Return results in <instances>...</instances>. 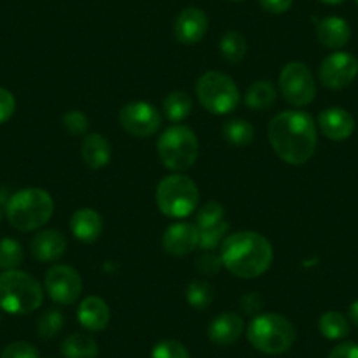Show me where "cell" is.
I'll return each instance as SVG.
<instances>
[{"label": "cell", "instance_id": "6da1fadb", "mask_svg": "<svg viewBox=\"0 0 358 358\" xmlns=\"http://www.w3.org/2000/svg\"><path fill=\"white\" fill-rule=\"evenodd\" d=\"M268 141L274 153L290 165H302L318 144L316 123L304 111H283L268 123Z\"/></svg>", "mask_w": 358, "mask_h": 358}, {"label": "cell", "instance_id": "7a4b0ae2", "mask_svg": "<svg viewBox=\"0 0 358 358\" xmlns=\"http://www.w3.org/2000/svg\"><path fill=\"white\" fill-rule=\"evenodd\" d=\"M222 264L227 271L241 280H253L271 267L274 251L271 243L262 234L253 230H241V232L227 236L222 244Z\"/></svg>", "mask_w": 358, "mask_h": 358}, {"label": "cell", "instance_id": "3957f363", "mask_svg": "<svg viewBox=\"0 0 358 358\" xmlns=\"http://www.w3.org/2000/svg\"><path fill=\"white\" fill-rule=\"evenodd\" d=\"M55 211L51 195L43 188H25L13 195L6 204V216L13 229L32 232L50 222Z\"/></svg>", "mask_w": 358, "mask_h": 358}, {"label": "cell", "instance_id": "277c9868", "mask_svg": "<svg viewBox=\"0 0 358 358\" xmlns=\"http://www.w3.org/2000/svg\"><path fill=\"white\" fill-rule=\"evenodd\" d=\"M44 292L39 281L18 268L0 274V309L9 315H29L39 309Z\"/></svg>", "mask_w": 358, "mask_h": 358}, {"label": "cell", "instance_id": "5b68a950", "mask_svg": "<svg viewBox=\"0 0 358 358\" xmlns=\"http://www.w3.org/2000/svg\"><path fill=\"white\" fill-rule=\"evenodd\" d=\"M251 346L265 355L287 353L295 343L294 323L283 315L260 313L253 316L246 330Z\"/></svg>", "mask_w": 358, "mask_h": 358}, {"label": "cell", "instance_id": "8992f818", "mask_svg": "<svg viewBox=\"0 0 358 358\" xmlns=\"http://www.w3.org/2000/svg\"><path fill=\"white\" fill-rule=\"evenodd\" d=\"M157 206L169 218H187L199 206L197 185L181 172L167 176L157 187Z\"/></svg>", "mask_w": 358, "mask_h": 358}, {"label": "cell", "instance_id": "52a82bcc", "mask_svg": "<svg viewBox=\"0 0 358 358\" xmlns=\"http://www.w3.org/2000/svg\"><path fill=\"white\" fill-rule=\"evenodd\" d=\"M162 164L172 172H185L194 167L199 157V141L192 129L172 125L162 132L157 143Z\"/></svg>", "mask_w": 358, "mask_h": 358}, {"label": "cell", "instance_id": "ba28073f", "mask_svg": "<svg viewBox=\"0 0 358 358\" xmlns=\"http://www.w3.org/2000/svg\"><path fill=\"white\" fill-rule=\"evenodd\" d=\"M195 94L202 108L213 115H229L241 101L239 88L232 78L218 71H209L199 78Z\"/></svg>", "mask_w": 358, "mask_h": 358}, {"label": "cell", "instance_id": "9c48e42d", "mask_svg": "<svg viewBox=\"0 0 358 358\" xmlns=\"http://www.w3.org/2000/svg\"><path fill=\"white\" fill-rule=\"evenodd\" d=\"M281 95L288 104L304 108L315 101L316 81L311 69L302 62H290L281 69L280 74Z\"/></svg>", "mask_w": 358, "mask_h": 358}, {"label": "cell", "instance_id": "30bf717a", "mask_svg": "<svg viewBox=\"0 0 358 358\" xmlns=\"http://www.w3.org/2000/svg\"><path fill=\"white\" fill-rule=\"evenodd\" d=\"M44 288L50 299L57 304L71 306L79 301L83 292V280L71 265H53L44 278Z\"/></svg>", "mask_w": 358, "mask_h": 358}, {"label": "cell", "instance_id": "8fae6325", "mask_svg": "<svg viewBox=\"0 0 358 358\" xmlns=\"http://www.w3.org/2000/svg\"><path fill=\"white\" fill-rule=\"evenodd\" d=\"M120 125L127 134L134 137H150L158 132L162 127V115L153 104L144 101L125 104L120 111Z\"/></svg>", "mask_w": 358, "mask_h": 358}, {"label": "cell", "instance_id": "7c38bea8", "mask_svg": "<svg viewBox=\"0 0 358 358\" xmlns=\"http://www.w3.org/2000/svg\"><path fill=\"white\" fill-rule=\"evenodd\" d=\"M358 76V60L346 51L329 55L320 65V81L329 90H343Z\"/></svg>", "mask_w": 358, "mask_h": 358}, {"label": "cell", "instance_id": "4fadbf2b", "mask_svg": "<svg viewBox=\"0 0 358 358\" xmlns=\"http://www.w3.org/2000/svg\"><path fill=\"white\" fill-rule=\"evenodd\" d=\"M201 239V229L195 223L178 222L169 227L162 237V246L165 253L172 257H185L199 248Z\"/></svg>", "mask_w": 358, "mask_h": 358}, {"label": "cell", "instance_id": "5bb4252c", "mask_svg": "<svg viewBox=\"0 0 358 358\" xmlns=\"http://www.w3.org/2000/svg\"><path fill=\"white\" fill-rule=\"evenodd\" d=\"M209 29V18L202 9L187 8L179 13L174 23V36L179 43L197 44Z\"/></svg>", "mask_w": 358, "mask_h": 358}, {"label": "cell", "instance_id": "9a60e30c", "mask_svg": "<svg viewBox=\"0 0 358 358\" xmlns=\"http://www.w3.org/2000/svg\"><path fill=\"white\" fill-rule=\"evenodd\" d=\"M320 130L330 141H346L355 132V118L343 108H327L318 116Z\"/></svg>", "mask_w": 358, "mask_h": 358}, {"label": "cell", "instance_id": "2e32d148", "mask_svg": "<svg viewBox=\"0 0 358 358\" xmlns=\"http://www.w3.org/2000/svg\"><path fill=\"white\" fill-rule=\"evenodd\" d=\"M244 332V320L237 313H222L208 327V336L211 343L218 346H230Z\"/></svg>", "mask_w": 358, "mask_h": 358}, {"label": "cell", "instance_id": "e0dca14e", "mask_svg": "<svg viewBox=\"0 0 358 358\" xmlns=\"http://www.w3.org/2000/svg\"><path fill=\"white\" fill-rule=\"evenodd\" d=\"M111 311L104 299L90 295L83 299L78 308V322L90 332H101L109 325Z\"/></svg>", "mask_w": 358, "mask_h": 358}, {"label": "cell", "instance_id": "ac0fdd59", "mask_svg": "<svg viewBox=\"0 0 358 358\" xmlns=\"http://www.w3.org/2000/svg\"><path fill=\"white\" fill-rule=\"evenodd\" d=\"M67 250V241L60 230H43L30 241V253L39 262L58 260Z\"/></svg>", "mask_w": 358, "mask_h": 358}, {"label": "cell", "instance_id": "d6986e66", "mask_svg": "<svg viewBox=\"0 0 358 358\" xmlns=\"http://www.w3.org/2000/svg\"><path fill=\"white\" fill-rule=\"evenodd\" d=\"M316 37L320 44L329 50H341L351 39V27L339 16H327L316 25Z\"/></svg>", "mask_w": 358, "mask_h": 358}, {"label": "cell", "instance_id": "ffe728a7", "mask_svg": "<svg viewBox=\"0 0 358 358\" xmlns=\"http://www.w3.org/2000/svg\"><path fill=\"white\" fill-rule=\"evenodd\" d=\"M102 229H104V223L95 209L81 208L71 218L72 234L81 243H95L101 237Z\"/></svg>", "mask_w": 358, "mask_h": 358}, {"label": "cell", "instance_id": "44dd1931", "mask_svg": "<svg viewBox=\"0 0 358 358\" xmlns=\"http://www.w3.org/2000/svg\"><path fill=\"white\" fill-rule=\"evenodd\" d=\"M81 158L94 171L104 169L111 162V144L102 134H88L83 139Z\"/></svg>", "mask_w": 358, "mask_h": 358}, {"label": "cell", "instance_id": "7402d4cb", "mask_svg": "<svg viewBox=\"0 0 358 358\" xmlns=\"http://www.w3.org/2000/svg\"><path fill=\"white\" fill-rule=\"evenodd\" d=\"M278 99L276 86L268 79H260L255 81L244 94V102L253 111H265V109L273 108Z\"/></svg>", "mask_w": 358, "mask_h": 358}, {"label": "cell", "instance_id": "603a6c76", "mask_svg": "<svg viewBox=\"0 0 358 358\" xmlns=\"http://www.w3.org/2000/svg\"><path fill=\"white\" fill-rule=\"evenodd\" d=\"M62 355L65 358H97L99 357V344L88 334L76 332L65 337L62 343Z\"/></svg>", "mask_w": 358, "mask_h": 358}, {"label": "cell", "instance_id": "cb8c5ba5", "mask_svg": "<svg viewBox=\"0 0 358 358\" xmlns=\"http://www.w3.org/2000/svg\"><path fill=\"white\" fill-rule=\"evenodd\" d=\"M218 48L220 55H222L229 64H239V62H243L244 57H246V37L241 32H236V30H229V32L223 34V37L220 39Z\"/></svg>", "mask_w": 358, "mask_h": 358}, {"label": "cell", "instance_id": "d4e9b609", "mask_svg": "<svg viewBox=\"0 0 358 358\" xmlns=\"http://www.w3.org/2000/svg\"><path fill=\"white\" fill-rule=\"evenodd\" d=\"M318 329L325 339L339 341L348 337V334H350V322H348L343 313L327 311L320 316Z\"/></svg>", "mask_w": 358, "mask_h": 358}, {"label": "cell", "instance_id": "484cf974", "mask_svg": "<svg viewBox=\"0 0 358 358\" xmlns=\"http://www.w3.org/2000/svg\"><path fill=\"white\" fill-rule=\"evenodd\" d=\"M192 113V99L187 92H171L164 99V115L167 120L178 123L188 118Z\"/></svg>", "mask_w": 358, "mask_h": 358}, {"label": "cell", "instance_id": "4316f807", "mask_svg": "<svg viewBox=\"0 0 358 358\" xmlns=\"http://www.w3.org/2000/svg\"><path fill=\"white\" fill-rule=\"evenodd\" d=\"M223 137L232 146H246L255 139V129L250 122L243 118H234L223 125Z\"/></svg>", "mask_w": 358, "mask_h": 358}, {"label": "cell", "instance_id": "83f0119b", "mask_svg": "<svg viewBox=\"0 0 358 358\" xmlns=\"http://www.w3.org/2000/svg\"><path fill=\"white\" fill-rule=\"evenodd\" d=\"M187 301L194 309H208L215 301V288L204 280H194L187 288Z\"/></svg>", "mask_w": 358, "mask_h": 358}, {"label": "cell", "instance_id": "f1b7e54d", "mask_svg": "<svg viewBox=\"0 0 358 358\" xmlns=\"http://www.w3.org/2000/svg\"><path fill=\"white\" fill-rule=\"evenodd\" d=\"M23 262L22 244L11 237L0 239V268L2 271H13L18 268Z\"/></svg>", "mask_w": 358, "mask_h": 358}, {"label": "cell", "instance_id": "f546056e", "mask_svg": "<svg viewBox=\"0 0 358 358\" xmlns=\"http://www.w3.org/2000/svg\"><path fill=\"white\" fill-rule=\"evenodd\" d=\"M62 327H64V315L60 309H48L37 320V336L41 339H53L60 334Z\"/></svg>", "mask_w": 358, "mask_h": 358}, {"label": "cell", "instance_id": "4dcf8cb0", "mask_svg": "<svg viewBox=\"0 0 358 358\" xmlns=\"http://www.w3.org/2000/svg\"><path fill=\"white\" fill-rule=\"evenodd\" d=\"M230 225L229 222H220L218 225L209 227V229L201 230V239H199V248L204 251H213L227 239V234H229Z\"/></svg>", "mask_w": 358, "mask_h": 358}, {"label": "cell", "instance_id": "1f68e13d", "mask_svg": "<svg viewBox=\"0 0 358 358\" xmlns=\"http://www.w3.org/2000/svg\"><path fill=\"white\" fill-rule=\"evenodd\" d=\"M223 216H225V209L220 202L211 201L206 202L201 209L197 211V216H195V225L199 229H209V227L218 225L220 222H223Z\"/></svg>", "mask_w": 358, "mask_h": 358}, {"label": "cell", "instance_id": "d6a6232c", "mask_svg": "<svg viewBox=\"0 0 358 358\" xmlns=\"http://www.w3.org/2000/svg\"><path fill=\"white\" fill-rule=\"evenodd\" d=\"M151 358H190V351L185 344L174 339H164L151 350Z\"/></svg>", "mask_w": 358, "mask_h": 358}, {"label": "cell", "instance_id": "836d02e7", "mask_svg": "<svg viewBox=\"0 0 358 358\" xmlns=\"http://www.w3.org/2000/svg\"><path fill=\"white\" fill-rule=\"evenodd\" d=\"M62 123H64L65 130L74 137L85 136V134L88 132L90 127L88 116L83 111H78V109H72V111L65 113V115L62 116Z\"/></svg>", "mask_w": 358, "mask_h": 358}, {"label": "cell", "instance_id": "e575fe53", "mask_svg": "<svg viewBox=\"0 0 358 358\" xmlns=\"http://www.w3.org/2000/svg\"><path fill=\"white\" fill-rule=\"evenodd\" d=\"M0 358H39V351L27 341H15L2 350Z\"/></svg>", "mask_w": 358, "mask_h": 358}, {"label": "cell", "instance_id": "d590c367", "mask_svg": "<svg viewBox=\"0 0 358 358\" xmlns=\"http://www.w3.org/2000/svg\"><path fill=\"white\" fill-rule=\"evenodd\" d=\"M222 265V257H218L213 251H204L197 258V262H195V268H197L202 276H215V274L220 273Z\"/></svg>", "mask_w": 358, "mask_h": 358}, {"label": "cell", "instance_id": "8d00e7d4", "mask_svg": "<svg viewBox=\"0 0 358 358\" xmlns=\"http://www.w3.org/2000/svg\"><path fill=\"white\" fill-rule=\"evenodd\" d=\"M15 95H13L8 88H2V86H0V125L8 122V120H11V116L15 115Z\"/></svg>", "mask_w": 358, "mask_h": 358}, {"label": "cell", "instance_id": "74e56055", "mask_svg": "<svg viewBox=\"0 0 358 358\" xmlns=\"http://www.w3.org/2000/svg\"><path fill=\"white\" fill-rule=\"evenodd\" d=\"M262 308H264V299L258 294L251 292V294H246L243 299H241V309H243L246 315L257 316L260 315Z\"/></svg>", "mask_w": 358, "mask_h": 358}, {"label": "cell", "instance_id": "f35d334b", "mask_svg": "<svg viewBox=\"0 0 358 358\" xmlns=\"http://www.w3.org/2000/svg\"><path fill=\"white\" fill-rule=\"evenodd\" d=\"M329 358H358L357 343H341L329 353Z\"/></svg>", "mask_w": 358, "mask_h": 358}, {"label": "cell", "instance_id": "ab89813d", "mask_svg": "<svg viewBox=\"0 0 358 358\" xmlns=\"http://www.w3.org/2000/svg\"><path fill=\"white\" fill-rule=\"evenodd\" d=\"M258 2L265 11L273 13V15H283L294 4V0H258Z\"/></svg>", "mask_w": 358, "mask_h": 358}, {"label": "cell", "instance_id": "60d3db41", "mask_svg": "<svg viewBox=\"0 0 358 358\" xmlns=\"http://www.w3.org/2000/svg\"><path fill=\"white\" fill-rule=\"evenodd\" d=\"M350 320L355 327H358V301H355L350 306Z\"/></svg>", "mask_w": 358, "mask_h": 358}, {"label": "cell", "instance_id": "b9f144b4", "mask_svg": "<svg viewBox=\"0 0 358 358\" xmlns=\"http://www.w3.org/2000/svg\"><path fill=\"white\" fill-rule=\"evenodd\" d=\"M322 2H325V4H329V6H339V4H343L344 0H322Z\"/></svg>", "mask_w": 358, "mask_h": 358}, {"label": "cell", "instance_id": "7bdbcfd3", "mask_svg": "<svg viewBox=\"0 0 358 358\" xmlns=\"http://www.w3.org/2000/svg\"><path fill=\"white\" fill-rule=\"evenodd\" d=\"M232 2H241V0H232Z\"/></svg>", "mask_w": 358, "mask_h": 358}, {"label": "cell", "instance_id": "ee69618b", "mask_svg": "<svg viewBox=\"0 0 358 358\" xmlns=\"http://www.w3.org/2000/svg\"><path fill=\"white\" fill-rule=\"evenodd\" d=\"M0 218H2V213H0Z\"/></svg>", "mask_w": 358, "mask_h": 358}, {"label": "cell", "instance_id": "f6af8a7d", "mask_svg": "<svg viewBox=\"0 0 358 358\" xmlns=\"http://www.w3.org/2000/svg\"><path fill=\"white\" fill-rule=\"evenodd\" d=\"M357 4H358V0H357Z\"/></svg>", "mask_w": 358, "mask_h": 358}]
</instances>
